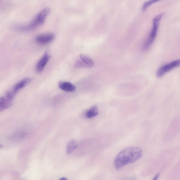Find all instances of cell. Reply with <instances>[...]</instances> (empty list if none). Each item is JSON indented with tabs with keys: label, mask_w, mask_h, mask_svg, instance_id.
<instances>
[{
	"label": "cell",
	"mask_w": 180,
	"mask_h": 180,
	"mask_svg": "<svg viewBox=\"0 0 180 180\" xmlns=\"http://www.w3.org/2000/svg\"><path fill=\"white\" fill-rule=\"evenodd\" d=\"M142 156V151L137 147L126 148L118 153L114 161V166L117 170L126 165L133 163L140 159Z\"/></svg>",
	"instance_id": "obj_1"
},
{
	"label": "cell",
	"mask_w": 180,
	"mask_h": 180,
	"mask_svg": "<svg viewBox=\"0 0 180 180\" xmlns=\"http://www.w3.org/2000/svg\"><path fill=\"white\" fill-rule=\"evenodd\" d=\"M50 12L49 8H44L31 22L26 25L18 26L16 27L17 29L21 31L25 32L33 30L37 28L43 24Z\"/></svg>",
	"instance_id": "obj_2"
},
{
	"label": "cell",
	"mask_w": 180,
	"mask_h": 180,
	"mask_svg": "<svg viewBox=\"0 0 180 180\" xmlns=\"http://www.w3.org/2000/svg\"><path fill=\"white\" fill-rule=\"evenodd\" d=\"M164 14V13H162L158 14L153 19V27H152L149 37H148L147 41H146L143 46V50L144 51L147 50L149 49L150 46L153 43L156 35H157L160 21Z\"/></svg>",
	"instance_id": "obj_3"
},
{
	"label": "cell",
	"mask_w": 180,
	"mask_h": 180,
	"mask_svg": "<svg viewBox=\"0 0 180 180\" xmlns=\"http://www.w3.org/2000/svg\"><path fill=\"white\" fill-rule=\"evenodd\" d=\"M180 66V59L173 62L165 65L158 69L156 72V75L158 77H161L166 73L168 72L171 70Z\"/></svg>",
	"instance_id": "obj_4"
},
{
	"label": "cell",
	"mask_w": 180,
	"mask_h": 180,
	"mask_svg": "<svg viewBox=\"0 0 180 180\" xmlns=\"http://www.w3.org/2000/svg\"><path fill=\"white\" fill-rule=\"evenodd\" d=\"M55 35L52 33L43 34L38 36L35 39V42L40 45H46L50 43L54 40Z\"/></svg>",
	"instance_id": "obj_5"
},
{
	"label": "cell",
	"mask_w": 180,
	"mask_h": 180,
	"mask_svg": "<svg viewBox=\"0 0 180 180\" xmlns=\"http://www.w3.org/2000/svg\"><path fill=\"white\" fill-rule=\"evenodd\" d=\"M50 58V56L49 54L46 52L38 61L36 66V70L37 73H41L43 71Z\"/></svg>",
	"instance_id": "obj_6"
},
{
	"label": "cell",
	"mask_w": 180,
	"mask_h": 180,
	"mask_svg": "<svg viewBox=\"0 0 180 180\" xmlns=\"http://www.w3.org/2000/svg\"><path fill=\"white\" fill-rule=\"evenodd\" d=\"M32 80L30 78H25L15 84L11 90L15 94H16L19 90L30 83Z\"/></svg>",
	"instance_id": "obj_7"
},
{
	"label": "cell",
	"mask_w": 180,
	"mask_h": 180,
	"mask_svg": "<svg viewBox=\"0 0 180 180\" xmlns=\"http://www.w3.org/2000/svg\"><path fill=\"white\" fill-rule=\"evenodd\" d=\"M59 87L61 90L68 92H73L76 90L74 85L69 82H61L59 84Z\"/></svg>",
	"instance_id": "obj_8"
},
{
	"label": "cell",
	"mask_w": 180,
	"mask_h": 180,
	"mask_svg": "<svg viewBox=\"0 0 180 180\" xmlns=\"http://www.w3.org/2000/svg\"><path fill=\"white\" fill-rule=\"evenodd\" d=\"M99 113L98 108L96 105H94L86 112V117L88 118H91L97 115Z\"/></svg>",
	"instance_id": "obj_9"
},
{
	"label": "cell",
	"mask_w": 180,
	"mask_h": 180,
	"mask_svg": "<svg viewBox=\"0 0 180 180\" xmlns=\"http://www.w3.org/2000/svg\"><path fill=\"white\" fill-rule=\"evenodd\" d=\"M77 147V143L75 141L71 140L68 144L67 148V154H71Z\"/></svg>",
	"instance_id": "obj_10"
},
{
	"label": "cell",
	"mask_w": 180,
	"mask_h": 180,
	"mask_svg": "<svg viewBox=\"0 0 180 180\" xmlns=\"http://www.w3.org/2000/svg\"><path fill=\"white\" fill-rule=\"evenodd\" d=\"M80 58L81 60L88 65L90 68L92 67L94 65V62L92 59L84 54L80 55Z\"/></svg>",
	"instance_id": "obj_11"
},
{
	"label": "cell",
	"mask_w": 180,
	"mask_h": 180,
	"mask_svg": "<svg viewBox=\"0 0 180 180\" xmlns=\"http://www.w3.org/2000/svg\"><path fill=\"white\" fill-rule=\"evenodd\" d=\"M160 1H161V0H149V1L145 2L143 5L142 8L143 10V11H145L147 9V8L148 7H149V6L152 5V4Z\"/></svg>",
	"instance_id": "obj_12"
},
{
	"label": "cell",
	"mask_w": 180,
	"mask_h": 180,
	"mask_svg": "<svg viewBox=\"0 0 180 180\" xmlns=\"http://www.w3.org/2000/svg\"><path fill=\"white\" fill-rule=\"evenodd\" d=\"M75 67L77 68H90L87 65L81 60V61H77L76 63Z\"/></svg>",
	"instance_id": "obj_13"
},
{
	"label": "cell",
	"mask_w": 180,
	"mask_h": 180,
	"mask_svg": "<svg viewBox=\"0 0 180 180\" xmlns=\"http://www.w3.org/2000/svg\"><path fill=\"white\" fill-rule=\"evenodd\" d=\"M67 179L66 178H65V177H62V178H61V179H60V180H67Z\"/></svg>",
	"instance_id": "obj_14"
}]
</instances>
